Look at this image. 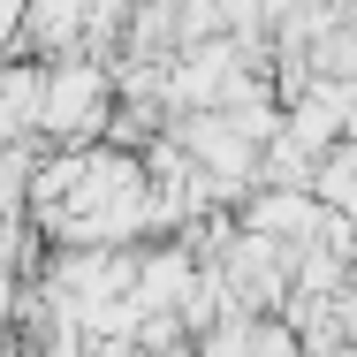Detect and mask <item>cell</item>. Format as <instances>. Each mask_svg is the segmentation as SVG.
I'll list each match as a JSON object with an SVG mask.
<instances>
[{
	"label": "cell",
	"instance_id": "obj_1",
	"mask_svg": "<svg viewBox=\"0 0 357 357\" xmlns=\"http://www.w3.org/2000/svg\"><path fill=\"white\" fill-rule=\"evenodd\" d=\"M99 76H84V69H69V76H54V91H46V122L54 130H91L99 122Z\"/></svg>",
	"mask_w": 357,
	"mask_h": 357
},
{
	"label": "cell",
	"instance_id": "obj_2",
	"mask_svg": "<svg viewBox=\"0 0 357 357\" xmlns=\"http://www.w3.org/2000/svg\"><path fill=\"white\" fill-rule=\"evenodd\" d=\"M319 190H327L335 206H357V160H350V152H342V160H335V167L319 175Z\"/></svg>",
	"mask_w": 357,
	"mask_h": 357
}]
</instances>
